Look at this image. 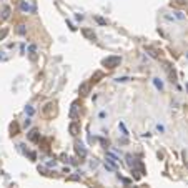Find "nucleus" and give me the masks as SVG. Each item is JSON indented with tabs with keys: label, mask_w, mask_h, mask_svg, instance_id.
Instances as JSON below:
<instances>
[{
	"label": "nucleus",
	"mask_w": 188,
	"mask_h": 188,
	"mask_svg": "<svg viewBox=\"0 0 188 188\" xmlns=\"http://www.w3.org/2000/svg\"><path fill=\"white\" fill-rule=\"evenodd\" d=\"M88 92H90V85L88 83H82L80 85V93L82 95H88Z\"/></svg>",
	"instance_id": "5"
},
{
	"label": "nucleus",
	"mask_w": 188,
	"mask_h": 188,
	"mask_svg": "<svg viewBox=\"0 0 188 188\" xmlns=\"http://www.w3.org/2000/svg\"><path fill=\"white\" fill-rule=\"evenodd\" d=\"M75 150H77V153H78L80 156H87V150L83 148V145H82V143H77Z\"/></svg>",
	"instance_id": "4"
},
{
	"label": "nucleus",
	"mask_w": 188,
	"mask_h": 188,
	"mask_svg": "<svg viewBox=\"0 0 188 188\" xmlns=\"http://www.w3.org/2000/svg\"><path fill=\"white\" fill-rule=\"evenodd\" d=\"M77 107H78V103H73V105H72V110H70V116H72V118H75L77 116Z\"/></svg>",
	"instance_id": "9"
},
{
	"label": "nucleus",
	"mask_w": 188,
	"mask_h": 188,
	"mask_svg": "<svg viewBox=\"0 0 188 188\" xmlns=\"http://www.w3.org/2000/svg\"><path fill=\"white\" fill-rule=\"evenodd\" d=\"M128 80H130L128 77H118L116 78V82H128Z\"/></svg>",
	"instance_id": "14"
},
{
	"label": "nucleus",
	"mask_w": 188,
	"mask_h": 188,
	"mask_svg": "<svg viewBox=\"0 0 188 188\" xmlns=\"http://www.w3.org/2000/svg\"><path fill=\"white\" fill-rule=\"evenodd\" d=\"M8 13H10V8L5 7V8H3V18H8Z\"/></svg>",
	"instance_id": "10"
},
{
	"label": "nucleus",
	"mask_w": 188,
	"mask_h": 188,
	"mask_svg": "<svg viewBox=\"0 0 188 188\" xmlns=\"http://www.w3.org/2000/svg\"><path fill=\"white\" fill-rule=\"evenodd\" d=\"M5 35H7V30H3V32L0 33V40H2V38H5Z\"/></svg>",
	"instance_id": "17"
},
{
	"label": "nucleus",
	"mask_w": 188,
	"mask_h": 188,
	"mask_svg": "<svg viewBox=\"0 0 188 188\" xmlns=\"http://www.w3.org/2000/svg\"><path fill=\"white\" fill-rule=\"evenodd\" d=\"M97 22H98V23H102V25H107V20H105V18H100V17H97Z\"/></svg>",
	"instance_id": "12"
},
{
	"label": "nucleus",
	"mask_w": 188,
	"mask_h": 188,
	"mask_svg": "<svg viewBox=\"0 0 188 188\" xmlns=\"http://www.w3.org/2000/svg\"><path fill=\"white\" fill-rule=\"evenodd\" d=\"M83 35H85L87 38H90V40H95V33L90 32V30H87V28H83Z\"/></svg>",
	"instance_id": "7"
},
{
	"label": "nucleus",
	"mask_w": 188,
	"mask_h": 188,
	"mask_svg": "<svg viewBox=\"0 0 188 188\" xmlns=\"http://www.w3.org/2000/svg\"><path fill=\"white\" fill-rule=\"evenodd\" d=\"M18 33H25V25H18Z\"/></svg>",
	"instance_id": "13"
},
{
	"label": "nucleus",
	"mask_w": 188,
	"mask_h": 188,
	"mask_svg": "<svg viewBox=\"0 0 188 188\" xmlns=\"http://www.w3.org/2000/svg\"><path fill=\"white\" fill-rule=\"evenodd\" d=\"M25 113H28V115H33V108H32V107H27V108H25Z\"/></svg>",
	"instance_id": "16"
},
{
	"label": "nucleus",
	"mask_w": 188,
	"mask_h": 188,
	"mask_svg": "<svg viewBox=\"0 0 188 188\" xmlns=\"http://www.w3.org/2000/svg\"><path fill=\"white\" fill-rule=\"evenodd\" d=\"M120 62H122V58H120V57H108V58H105V60H103V65H105V67H108V68H115V67H118V65H120Z\"/></svg>",
	"instance_id": "1"
},
{
	"label": "nucleus",
	"mask_w": 188,
	"mask_h": 188,
	"mask_svg": "<svg viewBox=\"0 0 188 188\" xmlns=\"http://www.w3.org/2000/svg\"><path fill=\"white\" fill-rule=\"evenodd\" d=\"M153 83H155V87H156L158 90H163V82H161L160 78H153Z\"/></svg>",
	"instance_id": "8"
},
{
	"label": "nucleus",
	"mask_w": 188,
	"mask_h": 188,
	"mask_svg": "<svg viewBox=\"0 0 188 188\" xmlns=\"http://www.w3.org/2000/svg\"><path fill=\"white\" fill-rule=\"evenodd\" d=\"M98 118H100V120L107 118V112H100V113H98Z\"/></svg>",
	"instance_id": "15"
},
{
	"label": "nucleus",
	"mask_w": 188,
	"mask_h": 188,
	"mask_svg": "<svg viewBox=\"0 0 188 188\" xmlns=\"http://www.w3.org/2000/svg\"><path fill=\"white\" fill-rule=\"evenodd\" d=\"M68 132H70V135H78L80 133V125L78 123H75V122H72L70 125H68Z\"/></svg>",
	"instance_id": "2"
},
{
	"label": "nucleus",
	"mask_w": 188,
	"mask_h": 188,
	"mask_svg": "<svg viewBox=\"0 0 188 188\" xmlns=\"http://www.w3.org/2000/svg\"><path fill=\"white\" fill-rule=\"evenodd\" d=\"M28 140H32V142H37L38 140V132L37 130H32V132L28 133Z\"/></svg>",
	"instance_id": "6"
},
{
	"label": "nucleus",
	"mask_w": 188,
	"mask_h": 188,
	"mask_svg": "<svg viewBox=\"0 0 188 188\" xmlns=\"http://www.w3.org/2000/svg\"><path fill=\"white\" fill-rule=\"evenodd\" d=\"M156 132L163 133V132H165V127H163V125H160V123H156Z\"/></svg>",
	"instance_id": "11"
},
{
	"label": "nucleus",
	"mask_w": 188,
	"mask_h": 188,
	"mask_svg": "<svg viewBox=\"0 0 188 188\" xmlns=\"http://www.w3.org/2000/svg\"><path fill=\"white\" fill-rule=\"evenodd\" d=\"M20 8H22L23 12H35V7H30L27 2H22V3H20Z\"/></svg>",
	"instance_id": "3"
}]
</instances>
